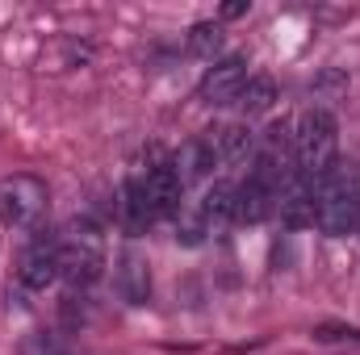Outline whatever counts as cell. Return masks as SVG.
<instances>
[{"instance_id":"cell-10","label":"cell","mask_w":360,"mask_h":355,"mask_svg":"<svg viewBox=\"0 0 360 355\" xmlns=\"http://www.w3.org/2000/svg\"><path fill=\"white\" fill-rule=\"evenodd\" d=\"M117 293L126 305H147L151 301V264L139 243H126L117 255Z\"/></svg>"},{"instance_id":"cell-3","label":"cell","mask_w":360,"mask_h":355,"mask_svg":"<svg viewBox=\"0 0 360 355\" xmlns=\"http://www.w3.org/2000/svg\"><path fill=\"white\" fill-rule=\"evenodd\" d=\"M340 126L327 109H306L293 126V172L310 176L314 184L331 172V163L340 159Z\"/></svg>"},{"instance_id":"cell-12","label":"cell","mask_w":360,"mask_h":355,"mask_svg":"<svg viewBox=\"0 0 360 355\" xmlns=\"http://www.w3.org/2000/svg\"><path fill=\"white\" fill-rule=\"evenodd\" d=\"M214 168H218V163H214V151H210L205 138H188L176 155H172V172L180 176L184 188H188V184H201Z\"/></svg>"},{"instance_id":"cell-8","label":"cell","mask_w":360,"mask_h":355,"mask_svg":"<svg viewBox=\"0 0 360 355\" xmlns=\"http://www.w3.org/2000/svg\"><path fill=\"white\" fill-rule=\"evenodd\" d=\"M201 138L210 142L218 168H239V163H252V159H256V134H252L243 121L214 126V130H205Z\"/></svg>"},{"instance_id":"cell-16","label":"cell","mask_w":360,"mask_h":355,"mask_svg":"<svg viewBox=\"0 0 360 355\" xmlns=\"http://www.w3.org/2000/svg\"><path fill=\"white\" fill-rule=\"evenodd\" d=\"M356 234H360V217H356Z\"/></svg>"},{"instance_id":"cell-9","label":"cell","mask_w":360,"mask_h":355,"mask_svg":"<svg viewBox=\"0 0 360 355\" xmlns=\"http://www.w3.org/2000/svg\"><path fill=\"white\" fill-rule=\"evenodd\" d=\"M276 213L289 230L314 226V180L302 176V172H289L281 192H276Z\"/></svg>"},{"instance_id":"cell-11","label":"cell","mask_w":360,"mask_h":355,"mask_svg":"<svg viewBox=\"0 0 360 355\" xmlns=\"http://www.w3.org/2000/svg\"><path fill=\"white\" fill-rule=\"evenodd\" d=\"M197 217H201V226L214 234V230H222L226 222H235V188L226 184V180H214L205 192H201V201H197V209H193Z\"/></svg>"},{"instance_id":"cell-14","label":"cell","mask_w":360,"mask_h":355,"mask_svg":"<svg viewBox=\"0 0 360 355\" xmlns=\"http://www.w3.org/2000/svg\"><path fill=\"white\" fill-rule=\"evenodd\" d=\"M222 46H226V34H222V25L218 21H197L193 29H188V51L197 55V59H218L222 55Z\"/></svg>"},{"instance_id":"cell-13","label":"cell","mask_w":360,"mask_h":355,"mask_svg":"<svg viewBox=\"0 0 360 355\" xmlns=\"http://www.w3.org/2000/svg\"><path fill=\"white\" fill-rule=\"evenodd\" d=\"M235 105L243 109V117H260V113H269L272 105H276V84H272L269 76H252Z\"/></svg>"},{"instance_id":"cell-15","label":"cell","mask_w":360,"mask_h":355,"mask_svg":"<svg viewBox=\"0 0 360 355\" xmlns=\"http://www.w3.org/2000/svg\"><path fill=\"white\" fill-rule=\"evenodd\" d=\"M239 13H248V4H243V0H231V4L222 8V17H239Z\"/></svg>"},{"instance_id":"cell-5","label":"cell","mask_w":360,"mask_h":355,"mask_svg":"<svg viewBox=\"0 0 360 355\" xmlns=\"http://www.w3.org/2000/svg\"><path fill=\"white\" fill-rule=\"evenodd\" d=\"M46 213V184L38 176H4L0 180V222L8 230H38Z\"/></svg>"},{"instance_id":"cell-4","label":"cell","mask_w":360,"mask_h":355,"mask_svg":"<svg viewBox=\"0 0 360 355\" xmlns=\"http://www.w3.org/2000/svg\"><path fill=\"white\" fill-rule=\"evenodd\" d=\"M105 272V239L92 222H72L59 234V280L72 288H89Z\"/></svg>"},{"instance_id":"cell-1","label":"cell","mask_w":360,"mask_h":355,"mask_svg":"<svg viewBox=\"0 0 360 355\" xmlns=\"http://www.w3.org/2000/svg\"><path fill=\"white\" fill-rule=\"evenodd\" d=\"M360 217V172L348 159H335L331 172L314 184V226L327 239H344Z\"/></svg>"},{"instance_id":"cell-2","label":"cell","mask_w":360,"mask_h":355,"mask_svg":"<svg viewBox=\"0 0 360 355\" xmlns=\"http://www.w3.org/2000/svg\"><path fill=\"white\" fill-rule=\"evenodd\" d=\"M180 196H184V184H180V176L172 172V163H155V168H147L143 176H134L126 184V201H122L126 222L139 230V226H147V222L172 217L180 209Z\"/></svg>"},{"instance_id":"cell-7","label":"cell","mask_w":360,"mask_h":355,"mask_svg":"<svg viewBox=\"0 0 360 355\" xmlns=\"http://www.w3.org/2000/svg\"><path fill=\"white\" fill-rule=\"evenodd\" d=\"M17 276L25 288H46L59 280V234H38L25 251H21V264H17Z\"/></svg>"},{"instance_id":"cell-6","label":"cell","mask_w":360,"mask_h":355,"mask_svg":"<svg viewBox=\"0 0 360 355\" xmlns=\"http://www.w3.org/2000/svg\"><path fill=\"white\" fill-rule=\"evenodd\" d=\"M248 59L243 55H226V59H218L210 72H205V80H201V88H197V100H205V105H235L239 100V92L248 88Z\"/></svg>"}]
</instances>
